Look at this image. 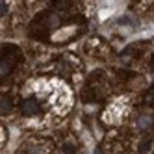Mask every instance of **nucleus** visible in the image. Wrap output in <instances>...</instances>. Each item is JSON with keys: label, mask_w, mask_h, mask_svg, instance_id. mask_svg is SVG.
Wrapping results in <instances>:
<instances>
[{"label": "nucleus", "mask_w": 154, "mask_h": 154, "mask_svg": "<svg viewBox=\"0 0 154 154\" xmlns=\"http://www.w3.org/2000/svg\"><path fill=\"white\" fill-rule=\"evenodd\" d=\"M6 11H8V4H6V2H2V6H0V13L4 15Z\"/></svg>", "instance_id": "obj_5"}, {"label": "nucleus", "mask_w": 154, "mask_h": 154, "mask_svg": "<svg viewBox=\"0 0 154 154\" xmlns=\"http://www.w3.org/2000/svg\"><path fill=\"white\" fill-rule=\"evenodd\" d=\"M23 112H24L26 115L37 113V102L34 100V98H28V100H24V104H23Z\"/></svg>", "instance_id": "obj_1"}, {"label": "nucleus", "mask_w": 154, "mask_h": 154, "mask_svg": "<svg viewBox=\"0 0 154 154\" xmlns=\"http://www.w3.org/2000/svg\"><path fill=\"white\" fill-rule=\"evenodd\" d=\"M98 154H100V152H98Z\"/></svg>", "instance_id": "obj_6"}, {"label": "nucleus", "mask_w": 154, "mask_h": 154, "mask_svg": "<svg viewBox=\"0 0 154 154\" xmlns=\"http://www.w3.org/2000/svg\"><path fill=\"white\" fill-rule=\"evenodd\" d=\"M149 147H150V139L143 141L141 145H139V152H147V150H149Z\"/></svg>", "instance_id": "obj_3"}, {"label": "nucleus", "mask_w": 154, "mask_h": 154, "mask_svg": "<svg viewBox=\"0 0 154 154\" xmlns=\"http://www.w3.org/2000/svg\"><path fill=\"white\" fill-rule=\"evenodd\" d=\"M137 126H139L141 130H145V128L152 126V117H149V115H143V117H139V121H137Z\"/></svg>", "instance_id": "obj_2"}, {"label": "nucleus", "mask_w": 154, "mask_h": 154, "mask_svg": "<svg viewBox=\"0 0 154 154\" xmlns=\"http://www.w3.org/2000/svg\"><path fill=\"white\" fill-rule=\"evenodd\" d=\"M8 109H9V98L4 95L2 97V112H8Z\"/></svg>", "instance_id": "obj_4"}]
</instances>
